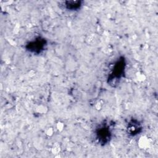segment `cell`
Returning a JSON list of instances; mask_svg holds the SVG:
<instances>
[{"instance_id":"4","label":"cell","mask_w":158,"mask_h":158,"mask_svg":"<svg viewBox=\"0 0 158 158\" xmlns=\"http://www.w3.org/2000/svg\"><path fill=\"white\" fill-rule=\"evenodd\" d=\"M83 5L81 1H67L64 2V6L66 9L70 11L79 10Z\"/></svg>"},{"instance_id":"2","label":"cell","mask_w":158,"mask_h":158,"mask_svg":"<svg viewBox=\"0 0 158 158\" xmlns=\"http://www.w3.org/2000/svg\"><path fill=\"white\" fill-rule=\"evenodd\" d=\"M46 45L47 43L44 38L38 37L35 40L29 42L26 47L29 52L33 54H40L44 50Z\"/></svg>"},{"instance_id":"1","label":"cell","mask_w":158,"mask_h":158,"mask_svg":"<svg viewBox=\"0 0 158 158\" xmlns=\"http://www.w3.org/2000/svg\"><path fill=\"white\" fill-rule=\"evenodd\" d=\"M125 69V62L123 58L118 60L115 62L113 69L111 70L109 77L108 78L109 81L110 80V84H113L114 86V84H115L117 81L119 82V81L124 75Z\"/></svg>"},{"instance_id":"5","label":"cell","mask_w":158,"mask_h":158,"mask_svg":"<svg viewBox=\"0 0 158 158\" xmlns=\"http://www.w3.org/2000/svg\"><path fill=\"white\" fill-rule=\"evenodd\" d=\"M141 129V126L139 125V122L138 121H131L130 123L128 124V132L129 134L132 135H137L139 132V130Z\"/></svg>"},{"instance_id":"3","label":"cell","mask_w":158,"mask_h":158,"mask_svg":"<svg viewBox=\"0 0 158 158\" xmlns=\"http://www.w3.org/2000/svg\"><path fill=\"white\" fill-rule=\"evenodd\" d=\"M111 135V131L109 126L107 125H102L97 129L96 137L98 141L102 143H106L109 141Z\"/></svg>"}]
</instances>
